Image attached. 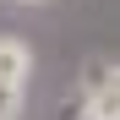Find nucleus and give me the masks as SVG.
Segmentation results:
<instances>
[{"label":"nucleus","instance_id":"nucleus-2","mask_svg":"<svg viewBox=\"0 0 120 120\" xmlns=\"http://www.w3.org/2000/svg\"><path fill=\"white\" fill-rule=\"evenodd\" d=\"M27 76H33V49L22 44V38L0 33V82H11V87H27Z\"/></svg>","mask_w":120,"mask_h":120},{"label":"nucleus","instance_id":"nucleus-4","mask_svg":"<svg viewBox=\"0 0 120 120\" xmlns=\"http://www.w3.org/2000/svg\"><path fill=\"white\" fill-rule=\"evenodd\" d=\"M22 6H44V0H22Z\"/></svg>","mask_w":120,"mask_h":120},{"label":"nucleus","instance_id":"nucleus-3","mask_svg":"<svg viewBox=\"0 0 120 120\" xmlns=\"http://www.w3.org/2000/svg\"><path fill=\"white\" fill-rule=\"evenodd\" d=\"M27 104V87H11V82H0V120H16Z\"/></svg>","mask_w":120,"mask_h":120},{"label":"nucleus","instance_id":"nucleus-5","mask_svg":"<svg viewBox=\"0 0 120 120\" xmlns=\"http://www.w3.org/2000/svg\"><path fill=\"white\" fill-rule=\"evenodd\" d=\"M115 82H120V66H115Z\"/></svg>","mask_w":120,"mask_h":120},{"label":"nucleus","instance_id":"nucleus-1","mask_svg":"<svg viewBox=\"0 0 120 120\" xmlns=\"http://www.w3.org/2000/svg\"><path fill=\"white\" fill-rule=\"evenodd\" d=\"M82 120H120V82H115V66H87L82 76Z\"/></svg>","mask_w":120,"mask_h":120}]
</instances>
